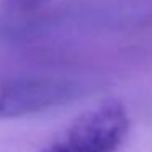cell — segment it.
I'll use <instances>...</instances> for the list:
<instances>
[{"mask_svg":"<svg viewBox=\"0 0 152 152\" xmlns=\"http://www.w3.org/2000/svg\"><path fill=\"white\" fill-rule=\"evenodd\" d=\"M129 131L124 105L106 100L79 115L39 152H119Z\"/></svg>","mask_w":152,"mask_h":152,"instance_id":"cell-1","label":"cell"},{"mask_svg":"<svg viewBox=\"0 0 152 152\" xmlns=\"http://www.w3.org/2000/svg\"><path fill=\"white\" fill-rule=\"evenodd\" d=\"M82 93V83L61 77H5L0 79V119L46 111Z\"/></svg>","mask_w":152,"mask_h":152,"instance_id":"cell-2","label":"cell"},{"mask_svg":"<svg viewBox=\"0 0 152 152\" xmlns=\"http://www.w3.org/2000/svg\"><path fill=\"white\" fill-rule=\"evenodd\" d=\"M44 2H48V0H5L7 5L18 8V10H30V8H34L38 5L44 4Z\"/></svg>","mask_w":152,"mask_h":152,"instance_id":"cell-3","label":"cell"}]
</instances>
